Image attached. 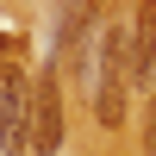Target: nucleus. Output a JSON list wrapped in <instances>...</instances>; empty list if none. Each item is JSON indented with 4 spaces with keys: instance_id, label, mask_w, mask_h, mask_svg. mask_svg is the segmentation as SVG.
Returning a JSON list of instances; mask_svg holds the SVG:
<instances>
[{
    "instance_id": "obj_1",
    "label": "nucleus",
    "mask_w": 156,
    "mask_h": 156,
    "mask_svg": "<svg viewBox=\"0 0 156 156\" xmlns=\"http://www.w3.org/2000/svg\"><path fill=\"white\" fill-rule=\"evenodd\" d=\"M125 94H131V12H112L100 25V75H94V119L106 131L125 125Z\"/></svg>"
},
{
    "instance_id": "obj_2",
    "label": "nucleus",
    "mask_w": 156,
    "mask_h": 156,
    "mask_svg": "<svg viewBox=\"0 0 156 156\" xmlns=\"http://www.w3.org/2000/svg\"><path fill=\"white\" fill-rule=\"evenodd\" d=\"M69 137V112H62V81L56 75H31V100H25V144L31 156H56Z\"/></svg>"
},
{
    "instance_id": "obj_3",
    "label": "nucleus",
    "mask_w": 156,
    "mask_h": 156,
    "mask_svg": "<svg viewBox=\"0 0 156 156\" xmlns=\"http://www.w3.org/2000/svg\"><path fill=\"white\" fill-rule=\"evenodd\" d=\"M25 100H31V75L19 62H0V150L6 156H25Z\"/></svg>"
},
{
    "instance_id": "obj_4",
    "label": "nucleus",
    "mask_w": 156,
    "mask_h": 156,
    "mask_svg": "<svg viewBox=\"0 0 156 156\" xmlns=\"http://www.w3.org/2000/svg\"><path fill=\"white\" fill-rule=\"evenodd\" d=\"M131 87H156V0L131 12Z\"/></svg>"
},
{
    "instance_id": "obj_5",
    "label": "nucleus",
    "mask_w": 156,
    "mask_h": 156,
    "mask_svg": "<svg viewBox=\"0 0 156 156\" xmlns=\"http://www.w3.org/2000/svg\"><path fill=\"white\" fill-rule=\"evenodd\" d=\"M144 156H156V100H150V112H144Z\"/></svg>"
},
{
    "instance_id": "obj_6",
    "label": "nucleus",
    "mask_w": 156,
    "mask_h": 156,
    "mask_svg": "<svg viewBox=\"0 0 156 156\" xmlns=\"http://www.w3.org/2000/svg\"><path fill=\"white\" fill-rule=\"evenodd\" d=\"M0 50H6V44H0Z\"/></svg>"
}]
</instances>
